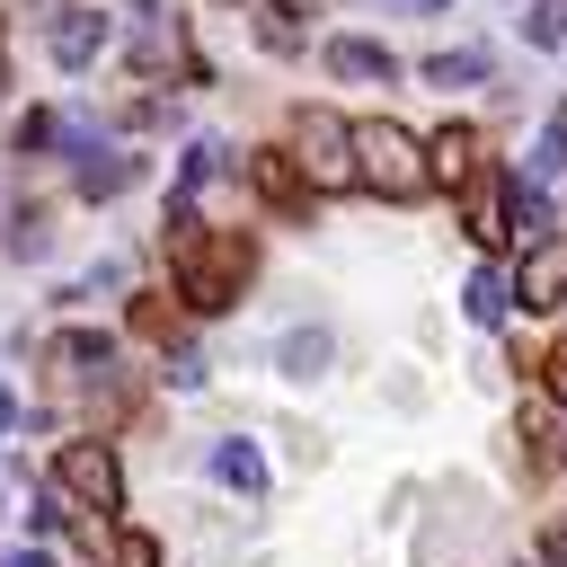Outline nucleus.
<instances>
[{"label": "nucleus", "mask_w": 567, "mask_h": 567, "mask_svg": "<svg viewBox=\"0 0 567 567\" xmlns=\"http://www.w3.org/2000/svg\"><path fill=\"white\" fill-rule=\"evenodd\" d=\"M346 151H354V186H372V195H390V204H416V195H425V142H416L408 124L363 115V124H346Z\"/></svg>", "instance_id": "obj_1"}, {"label": "nucleus", "mask_w": 567, "mask_h": 567, "mask_svg": "<svg viewBox=\"0 0 567 567\" xmlns=\"http://www.w3.org/2000/svg\"><path fill=\"white\" fill-rule=\"evenodd\" d=\"M168 266H177V310H230L239 284H248V266H257V248L239 230H195Z\"/></svg>", "instance_id": "obj_2"}, {"label": "nucleus", "mask_w": 567, "mask_h": 567, "mask_svg": "<svg viewBox=\"0 0 567 567\" xmlns=\"http://www.w3.org/2000/svg\"><path fill=\"white\" fill-rule=\"evenodd\" d=\"M284 159L301 168V186H310V195H337V186H354L346 115H328V106H292V151H284Z\"/></svg>", "instance_id": "obj_3"}, {"label": "nucleus", "mask_w": 567, "mask_h": 567, "mask_svg": "<svg viewBox=\"0 0 567 567\" xmlns=\"http://www.w3.org/2000/svg\"><path fill=\"white\" fill-rule=\"evenodd\" d=\"M53 478H62V496H71V505H89L97 523L124 505V470H115V452H106V443H62Z\"/></svg>", "instance_id": "obj_4"}, {"label": "nucleus", "mask_w": 567, "mask_h": 567, "mask_svg": "<svg viewBox=\"0 0 567 567\" xmlns=\"http://www.w3.org/2000/svg\"><path fill=\"white\" fill-rule=\"evenodd\" d=\"M505 301H523V310H558L567 301V230H549V239L523 248V275L505 284Z\"/></svg>", "instance_id": "obj_5"}, {"label": "nucleus", "mask_w": 567, "mask_h": 567, "mask_svg": "<svg viewBox=\"0 0 567 567\" xmlns=\"http://www.w3.org/2000/svg\"><path fill=\"white\" fill-rule=\"evenodd\" d=\"M44 44H53V62H62V71H89V62L106 53V9H89V0H62V9L44 18Z\"/></svg>", "instance_id": "obj_6"}, {"label": "nucleus", "mask_w": 567, "mask_h": 567, "mask_svg": "<svg viewBox=\"0 0 567 567\" xmlns=\"http://www.w3.org/2000/svg\"><path fill=\"white\" fill-rule=\"evenodd\" d=\"M248 186H257L284 221H310V186H301V168H292L284 151H248Z\"/></svg>", "instance_id": "obj_7"}, {"label": "nucleus", "mask_w": 567, "mask_h": 567, "mask_svg": "<svg viewBox=\"0 0 567 567\" xmlns=\"http://www.w3.org/2000/svg\"><path fill=\"white\" fill-rule=\"evenodd\" d=\"M496 221H505V239H549V186H532V177H496Z\"/></svg>", "instance_id": "obj_8"}, {"label": "nucleus", "mask_w": 567, "mask_h": 567, "mask_svg": "<svg viewBox=\"0 0 567 567\" xmlns=\"http://www.w3.org/2000/svg\"><path fill=\"white\" fill-rule=\"evenodd\" d=\"M44 354H53V372H62V381H106V363H115V337H106V328H62Z\"/></svg>", "instance_id": "obj_9"}, {"label": "nucleus", "mask_w": 567, "mask_h": 567, "mask_svg": "<svg viewBox=\"0 0 567 567\" xmlns=\"http://www.w3.org/2000/svg\"><path fill=\"white\" fill-rule=\"evenodd\" d=\"M337 80H399V53L381 44V35H328V53H319Z\"/></svg>", "instance_id": "obj_10"}, {"label": "nucleus", "mask_w": 567, "mask_h": 567, "mask_svg": "<svg viewBox=\"0 0 567 567\" xmlns=\"http://www.w3.org/2000/svg\"><path fill=\"white\" fill-rule=\"evenodd\" d=\"M470 168H478V133L470 124H443L434 142H425V186L443 177V186H470Z\"/></svg>", "instance_id": "obj_11"}, {"label": "nucleus", "mask_w": 567, "mask_h": 567, "mask_svg": "<svg viewBox=\"0 0 567 567\" xmlns=\"http://www.w3.org/2000/svg\"><path fill=\"white\" fill-rule=\"evenodd\" d=\"M248 27H257L266 53H301V44H310V9H301V0H257Z\"/></svg>", "instance_id": "obj_12"}, {"label": "nucleus", "mask_w": 567, "mask_h": 567, "mask_svg": "<svg viewBox=\"0 0 567 567\" xmlns=\"http://www.w3.org/2000/svg\"><path fill=\"white\" fill-rule=\"evenodd\" d=\"M133 177H142V151H80V195H89V204L124 195Z\"/></svg>", "instance_id": "obj_13"}, {"label": "nucleus", "mask_w": 567, "mask_h": 567, "mask_svg": "<svg viewBox=\"0 0 567 567\" xmlns=\"http://www.w3.org/2000/svg\"><path fill=\"white\" fill-rule=\"evenodd\" d=\"M523 461H532V470H567V416L523 408Z\"/></svg>", "instance_id": "obj_14"}, {"label": "nucleus", "mask_w": 567, "mask_h": 567, "mask_svg": "<svg viewBox=\"0 0 567 567\" xmlns=\"http://www.w3.org/2000/svg\"><path fill=\"white\" fill-rule=\"evenodd\" d=\"M213 470L239 487V496H266V461H257V443L248 434H230V443H213Z\"/></svg>", "instance_id": "obj_15"}, {"label": "nucleus", "mask_w": 567, "mask_h": 567, "mask_svg": "<svg viewBox=\"0 0 567 567\" xmlns=\"http://www.w3.org/2000/svg\"><path fill=\"white\" fill-rule=\"evenodd\" d=\"M425 80L434 89H470V80H487V53L478 44H443V53H425Z\"/></svg>", "instance_id": "obj_16"}, {"label": "nucleus", "mask_w": 567, "mask_h": 567, "mask_svg": "<svg viewBox=\"0 0 567 567\" xmlns=\"http://www.w3.org/2000/svg\"><path fill=\"white\" fill-rule=\"evenodd\" d=\"M461 310H470V319H478V328H496V319H505V310H514V301H505V275H496V266H478V275H470V284H461Z\"/></svg>", "instance_id": "obj_17"}, {"label": "nucleus", "mask_w": 567, "mask_h": 567, "mask_svg": "<svg viewBox=\"0 0 567 567\" xmlns=\"http://www.w3.org/2000/svg\"><path fill=\"white\" fill-rule=\"evenodd\" d=\"M558 168H567V106L540 124V142H532V168H523V177H532V186H549Z\"/></svg>", "instance_id": "obj_18"}, {"label": "nucleus", "mask_w": 567, "mask_h": 567, "mask_svg": "<svg viewBox=\"0 0 567 567\" xmlns=\"http://www.w3.org/2000/svg\"><path fill=\"white\" fill-rule=\"evenodd\" d=\"M133 337L168 346V337H177V301H168V292H133Z\"/></svg>", "instance_id": "obj_19"}, {"label": "nucleus", "mask_w": 567, "mask_h": 567, "mask_svg": "<svg viewBox=\"0 0 567 567\" xmlns=\"http://www.w3.org/2000/svg\"><path fill=\"white\" fill-rule=\"evenodd\" d=\"M284 372H292V381H319V372H328V337H319V328H292V337H284Z\"/></svg>", "instance_id": "obj_20"}, {"label": "nucleus", "mask_w": 567, "mask_h": 567, "mask_svg": "<svg viewBox=\"0 0 567 567\" xmlns=\"http://www.w3.org/2000/svg\"><path fill=\"white\" fill-rule=\"evenodd\" d=\"M523 44H567V0H523Z\"/></svg>", "instance_id": "obj_21"}, {"label": "nucleus", "mask_w": 567, "mask_h": 567, "mask_svg": "<svg viewBox=\"0 0 567 567\" xmlns=\"http://www.w3.org/2000/svg\"><path fill=\"white\" fill-rule=\"evenodd\" d=\"M53 142H62V115H44V106H27V115H18V133H9V151H27V159H35V151H53Z\"/></svg>", "instance_id": "obj_22"}, {"label": "nucleus", "mask_w": 567, "mask_h": 567, "mask_svg": "<svg viewBox=\"0 0 567 567\" xmlns=\"http://www.w3.org/2000/svg\"><path fill=\"white\" fill-rule=\"evenodd\" d=\"M470 239H478V248L505 239V221H496V186H470Z\"/></svg>", "instance_id": "obj_23"}, {"label": "nucleus", "mask_w": 567, "mask_h": 567, "mask_svg": "<svg viewBox=\"0 0 567 567\" xmlns=\"http://www.w3.org/2000/svg\"><path fill=\"white\" fill-rule=\"evenodd\" d=\"M106 567H159V540H151V532H115Z\"/></svg>", "instance_id": "obj_24"}, {"label": "nucleus", "mask_w": 567, "mask_h": 567, "mask_svg": "<svg viewBox=\"0 0 567 567\" xmlns=\"http://www.w3.org/2000/svg\"><path fill=\"white\" fill-rule=\"evenodd\" d=\"M540 399H549V408H567V346H549V354H540Z\"/></svg>", "instance_id": "obj_25"}, {"label": "nucleus", "mask_w": 567, "mask_h": 567, "mask_svg": "<svg viewBox=\"0 0 567 567\" xmlns=\"http://www.w3.org/2000/svg\"><path fill=\"white\" fill-rule=\"evenodd\" d=\"M44 239H53V230H44V213H35V204H27V213H18V230H9V248H18V257H35V248H44Z\"/></svg>", "instance_id": "obj_26"}, {"label": "nucleus", "mask_w": 567, "mask_h": 567, "mask_svg": "<svg viewBox=\"0 0 567 567\" xmlns=\"http://www.w3.org/2000/svg\"><path fill=\"white\" fill-rule=\"evenodd\" d=\"M168 381H177V390H204V354H195V346H168Z\"/></svg>", "instance_id": "obj_27"}, {"label": "nucleus", "mask_w": 567, "mask_h": 567, "mask_svg": "<svg viewBox=\"0 0 567 567\" xmlns=\"http://www.w3.org/2000/svg\"><path fill=\"white\" fill-rule=\"evenodd\" d=\"M540 567H567V514H558V523L540 532Z\"/></svg>", "instance_id": "obj_28"}, {"label": "nucleus", "mask_w": 567, "mask_h": 567, "mask_svg": "<svg viewBox=\"0 0 567 567\" xmlns=\"http://www.w3.org/2000/svg\"><path fill=\"white\" fill-rule=\"evenodd\" d=\"M0 567H53V558H44V549H9Z\"/></svg>", "instance_id": "obj_29"}, {"label": "nucleus", "mask_w": 567, "mask_h": 567, "mask_svg": "<svg viewBox=\"0 0 567 567\" xmlns=\"http://www.w3.org/2000/svg\"><path fill=\"white\" fill-rule=\"evenodd\" d=\"M9 425H18V399H9V390H0V434H9Z\"/></svg>", "instance_id": "obj_30"}, {"label": "nucleus", "mask_w": 567, "mask_h": 567, "mask_svg": "<svg viewBox=\"0 0 567 567\" xmlns=\"http://www.w3.org/2000/svg\"><path fill=\"white\" fill-rule=\"evenodd\" d=\"M399 9H416V18H425V9H443V0H399Z\"/></svg>", "instance_id": "obj_31"}]
</instances>
